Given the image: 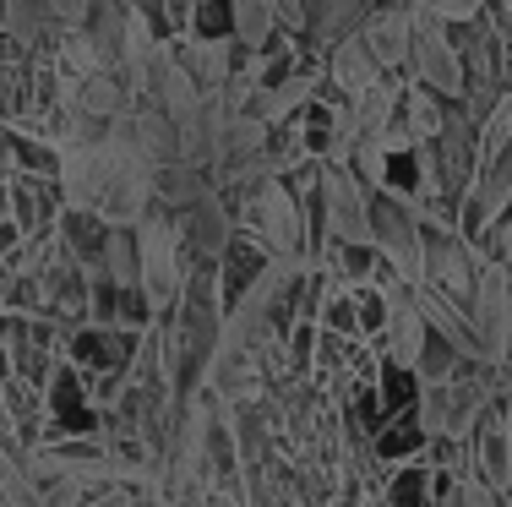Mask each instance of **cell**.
<instances>
[{"instance_id": "cell-1", "label": "cell", "mask_w": 512, "mask_h": 507, "mask_svg": "<svg viewBox=\"0 0 512 507\" xmlns=\"http://www.w3.org/2000/svg\"><path fill=\"white\" fill-rule=\"evenodd\" d=\"M316 197H322V229H327V240H344V246H376L371 186H365V180L344 159L322 164Z\"/></svg>"}, {"instance_id": "cell-2", "label": "cell", "mask_w": 512, "mask_h": 507, "mask_svg": "<svg viewBox=\"0 0 512 507\" xmlns=\"http://www.w3.org/2000/svg\"><path fill=\"white\" fill-rule=\"evenodd\" d=\"M409 71L420 88H431L436 99H453L463 93L469 82H463V60L453 50V39H447L442 17H431V11L414 6V50H409Z\"/></svg>"}, {"instance_id": "cell-3", "label": "cell", "mask_w": 512, "mask_h": 507, "mask_svg": "<svg viewBox=\"0 0 512 507\" xmlns=\"http://www.w3.org/2000/svg\"><path fill=\"white\" fill-rule=\"evenodd\" d=\"M360 39L371 44V55L382 60V71L409 66V50H414V6H409V0L371 6V11H365V22H360Z\"/></svg>"}, {"instance_id": "cell-4", "label": "cell", "mask_w": 512, "mask_h": 507, "mask_svg": "<svg viewBox=\"0 0 512 507\" xmlns=\"http://www.w3.org/2000/svg\"><path fill=\"white\" fill-rule=\"evenodd\" d=\"M387 71H382V60L371 55V44L360 39V33H349V39H338L333 50H327V82H333L344 99H360L365 88H376Z\"/></svg>"}, {"instance_id": "cell-5", "label": "cell", "mask_w": 512, "mask_h": 507, "mask_svg": "<svg viewBox=\"0 0 512 507\" xmlns=\"http://www.w3.org/2000/svg\"><path fill=\"white\" fill-rule=\"evenodd\" d=\"M306 11H316V17H306V33L311 44H322V50H333L338 39H349V33H360L365 22V0H311Z\"/></svg>"}, {"instance_id": "cell-6", "label": "cell", "mask_w": 512, "mask_h": 507, "mask_svg": "<svg viewBox=\"0 0 512 507\" xmlns=\"http://www.w3.org/2000/svg\"><path fill=\"white\" fill-rule=\"evenodd\" d=\"M278 28H284V22H278L273 0H229V33H235L246 50H267Z\"/></svg>"}, {"instance_id": "cell-7", "label": "cell", "mask_w": 512, "mask_h": 507, "mask_svg": "<svg viewBox=\"0 0 512 507\" xmlns=\"http://www.w3.org/2000/svg\"><path fill=\"white\" fill-rule=\"evenodd\" d=\"M409 6L431 11V17H442V22H469V17H480V0H409Z\"/></svg>"}, {"instance_id": "cell-8", "label": "cell", "mask_w": 512, "mask_h": 507, "mask_svg": "<svg viewBox=\"0 0 512 507\" xmlns=\"http://www.w3.org/2000/svg\"><path fill=\"white\" fill-rule=\"evenodd\" d=\"M365 6H393V0H365Z\"/></svg>"}]
</instances>
